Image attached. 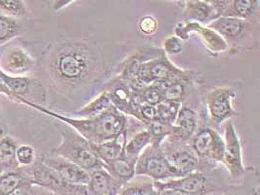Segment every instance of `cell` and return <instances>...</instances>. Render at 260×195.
<instances>
[{"mask_svg":"<svg viewBox=\"0 0 260 195\" xmlns=\"http://www.w3.org/2000/svg\"><path fill=\"white\" fill-rule=\"evenodd\" d=\"M127 136L128 130L113 140H109L98 145L92 144L98 157L105 165L110 164L111 162L121 157H124L125 145L128 140Z\"/></svg>","mask_w":260,"mask_h":195,"instance_id":"cell-20","label":"cell"},{"mask_svg":"<svg viewBox=\"0 0 260 195\" xmlns=\"http://www.w3.org/2000/svg\"><path fill=\"white\" fill-rule=\"evenodd\" d=\"M258 0H233L228 2L222 17L236 18L252 23V20L258 16Z\"/></svg>","mask_w":260,"mask_h":195,"instance_id":"cell-21","label":"cell"},{"mask_svg":"<svg viewBox=\"0 0 260 195\" xmlns=\"http://www.w3.org/2000/svg\"><path fill=\"white\" fill-rule=\"evenodd\" d=\"M194 73L192 71L179 69L169 60L167 55L158 57L142 63L135 83L140 86H148L154 83L171 82Z\"/></svg>","mask_w":260,"mask_h":195,"instance_id":"cell-6","label":"cell"},{"mask_svg":"<svg viewBox=\"0 0 260 195\" xmlns=\"http://www.w3.org/2000/svg\"><path fill=\"white\" fill-rule=\"evenodd\" d=\"M35 66L32 57L20 46L6 49L0 57V69L11 76H24L34 70Z\"/></svg>","mask_w":260,"mask_h":195,"instance_id":"cell-15","label":"cell"},{"mask_svg":"<svg viewBox=\"0 0 260 195\" xmlns=\"http://www.w3.org/2000/svg\"><path fill=\"white\" fill-rule=\"evenodd\" d=\"M191 34L197 35L203 45L213 56H216L230 50L224 38H222L217 32H215L207 25H202L193 22H186L178 23L175 27V36L182 41L187 40Z\"/></svg>","mask_w":260,"mask_h":195,"instance_id":"cell-10","label":"cell"},{"mask_svg":"<svg viewBox=\"0 0 260 195\" xmlns=\"http://www.w3.org/2000/svg\"><path fill=\"white\" fill-rule=\"evenodd\" d=\"M190 146L202 161L207 163H223L224 139L216 130L205 128L196 132Z\"/></svg>","mask_w":260,"mask_h":195,"instance_id":"cell-8","label":"cell"},{"mask_svg":"<svg viewBox=\"0 0 260 195\" xmlns=\"http://www.w3.org/2000/svg\"><path fill=\"white\" fill-rule=\"evenodd\" d=\"M207 26L224 38L225 41L229 45V48L231 49L233 46L237 48V44L251 37L256 25L254 23L236 18L220 17Z\"/></svg>","mask_w":260,"mask_h":195,"instance_id":"cell-12","label":"cell"},{"mask_svg":"<svg viewBox=\"0 0 260 195\" xmlns=\"http://www.w3.org/2000/svg\"><path fill=\"white\" fill-rule=\"evenodd\" d=\"M18 102L67 124L93 145L113 140L128 130L127 116L113 105L95 117L71 118L24 100H19Z\"/></svg>","mask_w":260,"mask_h":195,"instance_id":"cell-2","label":"cell"},{"mask_svg":"<svg viewBox=\"0 0 260 195\" xmlns=\"http://www.w3.org/2000/svg\"><path fill=\"white\" fill-rule=\"evenodd\" d=\"M163 52L165 55H179L183 50V41L178 37L169 36L163 40Z\"/></svg>","mask_w":260,"mask_h":195,"instance_id":"cell-34","label":"cell"},{"mask_svg":"<svg viewBox=\"0 0 260 195\" xmlns=\"http://www.w3.org/2000/svg\"><path fill=\"white\" fill-rule=\"evenodd\" d=\"M42 161L55 171L67 183L77 185H87L89 183L90 174L78 165L59 156L50 155L43 157Z\"/></svg>","mask_w":260,"mask_h":195,"instance_id":"cell-17","label":"cell"},{"mask_svg":"<svg viewBox=\"0 0 260 195\" xmlns=\"http://www.w3.org/2000/svg\"><path fill=\"white\" fill-rule=\"evenodd\" d=\"M160 195H190L178 190H173V189H166L160 191Z\"/></svg>","mask_w":260,"mask_h":195,"instance_id":"cell-38","label":"cell"},{"mask_svg":"<svg viewBox=\"0 0 260 195\" xmlns=\"http://www.w3.org/2000/svg\"><path fill=\"white\" fill-rule=\"evenodd\" d=\"M5 75V73L0 69V95H4L8 98V91L6 89V87L4 86L3 83V77Z\"/></svg>","mask_w":260,"mask_h":195,"instance_id":"cell-37","label":"cell"},{"mask_svg":"<svg viewBox=\"0 0 260 195\" xmlns=\"http://www.w3.org/2000/svg\"><path fill=\"white\" fill-rule=\"evenodd\" d=\"M228 0H187L184 3L183 17L186 22L208 25L223 16Z\"/></svg>","mask_w":260,"mask_h":195,"instance_id":"cell-13","label":"cell"},{"mask_svg":"<svg viewBox=\"0 0 260 195\" xmlns=\"http://www.w3.org/2000/svg\"><path fill=\"white\" fill-rule=\"evenodd\" d=\"M90 179L86 185L88 195H117L124 184L114 179L104 167L89 173Z\"/></svg>","mask_w":260,"mask_h":195,"instance_id":"cell-19","label":"cell"},{"mask_svg":"<svg viewBox=\"0 0 260 195\" xmlns=\"http://www.w3.org/2000/svg\"><path fill=\"white\" fill-rule=\"evenodd\" d=\"M225 151L223 165L232 179H237L246 173V167L243 161L242 144L237 133L235 126L229 122L225 126Z\"/></svg>","mask_w":260,"mask_h":195,"instance_id":"cell-14","label":"cell"},{"mask_svg":"<svg viewBox=\"0 0 260 195\" xmlns=\"http://www.w3.org/2000/svg\"><path fill=\"white\" fill-rule=\"evenodd\" d=\"M51 155L69 160L89 173L105 165L98 157L92 144L71 127L61 132V142L52 150Z\"/></svg>","mask_w":260,"mask_h":195,"instance_id":"cell-3","label":"cell"},{"mask_svg":"<svg viewBox=\"0 0 260 195\" xmlns=\"http://www.w3.org/2000/svg\"><path fill=\"white\" fill-rule=\"evenodd\" d=\"M197 129V112L192 108L181 106L168 139L178 143H190L193 136L196 134Z\"/></svg>","mask_w":260,"mask_h":195,"instance_id":"cell-18","label":"cell"},{"mask_svg":"<svg viewBox=\"0 0 260 195\" xmlns=\"http://www.w3.org/2000/svg\"><path fill=\"white\" fill-rule=\"evenodd\" d=\"M138 28L144 36L151 37L158 30V21L151 15H145L140 18L138 22Z\"/></svg>","mask_w":260,"mask_h":195,"instance_id":"cell-33","label":"cell"},{"mask_svg":"<svg viewBox=\"0 0 260 195\" xmlns=\"http://www.w3.org/2000/svg\"><path fill=\"white\" fill-rule=\"evenodd\" d=\"M165 53L159 47H142L139 48L130 57H128L120 66L118 76L120 80L128 83H135L140 73L142 63L151 61L158 57L163 56Z\"/></svg>","mask_w":260,"mask_h":195,"instance_id":"cell-16","label":"cell"},{"mask_svg":"<svg viewBox=\"0 0 260 195\" xmlns=\"http://www.w3.org/2000/svg\"><path fill=\"white\" fill-rule=\"evenodd\" d=\"M15 159L19 166L27 167L32 165L36 161V150L31 146L21 145L16 150Z\"/></svg>","mask_w":260,"mask_h":195,"instance_id":"cell-32","label":"cell"},{"mask_svg":"<svg viewBox=\"0 0 260 195\" xmlns=\"http://www.w3.org/2000/svg\"><path fill=\"white\" fill-rule=\"evenodd\" d=\"M0 14L17 19L26 17L28 10L22 0H0Z\"/></svg>","mask_w":260,"mask_h":195,"instance_id":"cell-30","label":"cell"},{"mask_svg":"<svg viewBox=\"0 0 260 195\" xmlns=\"http://www.w3.org/2000/svg\"><path fill=\"white\" fill-rule=\"evenodd\" d=\"M112 106V103L106 91L100 93L89 104L84 106L82 109L76 111V115L80 118H92L95 117Z\"/></svg>","mask_w":260,"mask_h":195,"instance_id":"cell-26","label":"cell"},{"mask_svg":"<svg viewBox=\"0 0 260 195\" xmlns=\"http://www.w3.org/2000/svg\"><path fill=\"white\" fill-rule=\"evenodd\" d=\"M236 97V91L229 86L214 87L207 94V109L214 126H219L238 114L232 105Z\"/></svg>","mask_w":260,"mask_h":195,"instance_id":"cell-9","label":"cell"},{"mask_svg":"<svg viewBox=\"0 0 260 195\" xmlns=\"http://www.w3.org/2000/svg\"><path fill=\"white\" fill-rule=\"evenodd\" d=\"M20 34L18 20L0 14V46L10 41Z\"/></svg>","mask_w":260,"mask_h":195,"instance_id":"cell-29","label":"cell"},{"mask_svg":"<svg viewBox=\"0 0 260 195\" xmlns=\"http://www.w3.org/2000/svg\"><path fill=\"white\" fill-rule=\"evenodd\" d=\"M193 74L183 77L180 79H177L171 82H161L157 83L161 89V96L162 101H172V102H178L181 103L186 96L187 92V84L191 82Z\"/></svg>","mask_w":260,"mask_h":195,"instance_id":"cell-24","label":"cell"},{"mask_svg":"<svg viewBox=\"0 0 260 195\" xmlns=\"http://www.w3.org/2000/svg\"><path fill=\"white\" fill-rule=\"evenodd\" d=\"M27 168L34 185L43 187L56 195H88L86 185L64 182L42 159L36 160L32 165L27 166Z\"/></svg>","mask_w":260,"mask_h":195,"instance_id":"cell-5","label":"cell"},{"mask_svg":"<svg viewBox=\"0 0 260 195\" xmlns=\"http://www.w3.org/2000/svg\"><path fill=\"white\" fill-rule=\"evenodd\" d=\"M153 183L158 191L173 189L190 195H208L213 191L206 174L202 170L195 171L177 179Z\"/></svg>","mask_w":260,"mask_h":195,"instance_id":"cell-11","label":"cell"},{"mask_svg":"<svg viewBox=\"0 0 260 195\" xmlns=\"http://www.w3.org/2000/svg\"><path fill=\"white\" fill-rule=\"evenodd\" d=\"M155 107H156V112H157V121L164 125L173 126L177 118L178 111L181 108V103L172 102V101H162Z\"/></svg>","mask_w":260,"mask_h":195,"instance_id":"cell-27","label":"cell"},{"mask_svg":"<svg viewBox=\"0 0 260 195\" xmlns=\"http://www.w3.org/2000/svg\"><path fill=\"white\" fill-rule=\"evenodd\" d=\"M8 195H36V192L34 188V184L27 183L21 185Z\"/></svg>","mask_w":260,"mask_h":195,"instance_id":"cell-35","label":"cell"},{"mask_svg":"<svg viewBox=\"0 0 260 195\" xmlns=\"http://www.w3.org/2000/svg\"><path fill=\"white\" fill-rule=\"evenodd\" d=\"M162 149L177 178L201 170L202 160L195 153L189 143H178L166 138L162 144Z\"/></svg>","mask_w":260,"mask_h":195,"instance_id":"cell-7","label":"cell"},{"mask_svg":"<svg viewBox=\"0 0 260 195\" xmlns=\"http://www.w3.org/2000/svg\"><path fill=\"white\" fill-rule=\"evenodd\" d=\"M19 164L17 163V161H14V162H7V163H1L0 162V176L6 172L7 170H10L13 168H16L18 167Z\"/></svg>","mask_w":260,"mask_h":195,"instance_id":"cell-36","label":"cell"},{"mask_svg":"<svg viewBox=\"0 0 260 195\" xmlns=\"http://www.w3.org/2000/svg\"><path fill=\"white\" fill-rule=\"evenodd\" d=\"M30 183L27 167L18 166L0 176V195H8L24 183Z\"/></svg>","mask_w":260,"mask_h":195,"instance_id":"cell-22","label":"cell"},{"mask_svg":"<svg viewBox=\"0 0 260 195\" xmlns=\"http://www.w3.org/2000/svg\"><path fill=\"white\" fill-rule=\"evenodd\" d=\"M117 195H160L153 181H131L125 183Z\"/></svg>","mask_w":260,"mask_h":195,"instance_id":"cell-28","label":"cell"},{"mask_svg":"<svg viewBox=\"0 0 260 195\" xmlns=\"http://www.w3.org/2000/svg\"><path fill=\"white\" fill-rule=\"evenodd\" d=\"M102 58L95 44L86 40H69L58 44L48 60L53 83L63 94H70L94 82L101 75Z\"/></svg>","mask_w":260,"mask_h":195,"instance_id":"cell-1","label":"cell"},{"mask_svg":"<svg viewBox=\"0 0 260 195\" xmlns=\"http://www.w3.org/2000/svg\"><path fill=\"white\" fill-rule=\"evenodd\" d=\"M136 176L150 178L153 182L177 179V175L166 159L162 145L147 146L136 162Z\"/></svg>","mask_w":260,"mask_h":195,"instance_id":"cell-4","label":"cell"},{"mask_svg":"<svg viewBox=\"0 0 260 195\" xmlns=\"http://www.w3.org/2000/svg\"><path fill=\"white\" fill-rule=\"evenodd\" d=\"M19 144L10 136H0V162L7 163L16 161L15 155Z\"/></svg>","mask_w":260,"mask_h":195,"instance_id":"cell-31","label":"cell"},{"mask_svg":"<svg viewBox=\"0 0 260 195\" xmlns=\"http://www.w3.org/2000/svg\"><path fill=\"white\" fill-rule=\"evenodd\" d=\"M151 135L146 128L136 133L130 140H127L124 149V157L136 163L142 151L149 145H151Z\"/></svg>","mask_w":260,"mask_h":195,"instance_id":"cell-23","label":"cell"},{"mask_svg":"<svg viewBox=\"0 0 260 195\" xmlns=\"http://www.w3.org/2000/svg\"><path fill=\"white\" fill-rule=\"evenodd\" d=\"M135 166H136L135 162L128 160L125 157H121L111 162L110 164L104 165V168L114 179H116L122 184H125L131 182L135 178L136 176Z\"/></svg>","mask_w":260,"mask_h":195,"instance_id":"cell-25","label":"cell"}]
</instances>
